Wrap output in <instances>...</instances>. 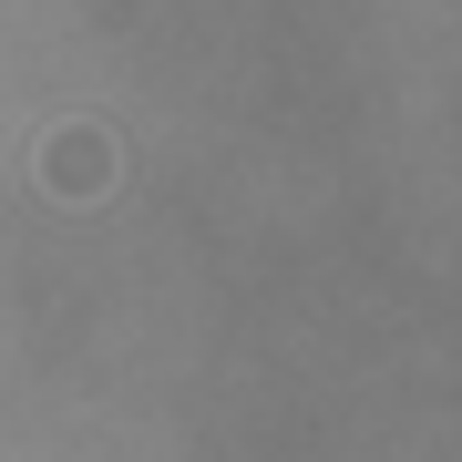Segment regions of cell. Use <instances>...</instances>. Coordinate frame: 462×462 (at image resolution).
I'll list each match as a JSON object with an SVG mask.
<instances>
[{"label": "cell", "instance_id": "1", "mask_svg": "<svg viewBox=\"0 0 462 462\" xmlns=\"http://www.w3.org/2000/svg\"><path fill=\"white\" fill-rule=\"evenodd\" d=\"M32 165H42V185L62 206H93L103 185H114V134H103V124H51Z\"/></svg>", "mask_w": 462, "mask_h": 462}]
</instances>
